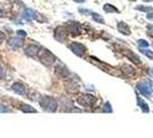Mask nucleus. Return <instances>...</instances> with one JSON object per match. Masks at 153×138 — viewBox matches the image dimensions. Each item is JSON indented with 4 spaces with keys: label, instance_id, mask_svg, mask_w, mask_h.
I'll return each instance as SVG.
<instances>
[{
    "label": "nucleus",
    "instance_id": "b1692460",
    "mask_svg": "<svg viewBox=\"0 0 153 138\" xmlns=\"http://www.w3.org/2000/svg\"><path fill=\"white\" fill-rule=\"evenodd\" d=\"M102 111L104 112H107V113H112V107H111V104L109 102H106L105 105H104V107H102Z\"/></svg>",
    "mask_w": 153,
    "mask_h": 138
},
{
    "label": "nucleus",
    "instance_id": "c85d7f7f",
    "mask_svg": "<svg viewBox=\"0 0 153 138\" xmlns=\"http://www.w3.org/2000/svg\"><path fill=\"white\" fill-rule=\"evenodd\" d=\"M146 17H147V20H150V21H153V12H150V13L146 15Z\"/></svg>",
    "mask_w": 153,
    "mask_h": 138
},
{
    "label": "nucleus",
    "instance_id": "f257e3e1",
    "mask_svg": "<svg viewBox=\"0 0 153 138\" xmlns=\"http://www.w3.org/2000/svg\"><path fill=\"white\" fill-rule=\"evenodd\" d=\"M136 89L137 91L145 96L146 98H151L152 96V92H153V82L151 79L146 78V79H142L137 85H136Z\"/></svg>",
    "mask_w": 153,
    "mask_h": 138
},
{
    "label": "nucleus",
    "instance_id": "4468645a",
    "mask_svg": "<svg viewBox=\"0 0 153 138\" xmlns=\"http://www.w3.org/2000/svg\"><path fill=\"white\" fill-rule=\"evenodd\" d=\"M8 46H10L12 48H19V47H21L23 45V42L21 38H19V37H12V38L8 40Z\"/></svg>",
    "mask_w": 153,
    "mask_h": 138
},
{
    "label": "nucleus",
    "instance_id": "ddd939ff",
    "mask_svg": "<svg viewBox=\"0 0 153 138\" xmlns=\"http://www.w3.org/2000/svg\"><path fill=\"white\" fill-rule=\"evenodd\" d=\"M117 31H119V32H121L122 35H126V36H130L131 35V31H130L129 25H128V24H126L124 22H122V21L117 23Z\"/></svg>",
    "mask_w": 153,
    "mask_h": 138
},
{
    "label": "nucleus",
    "instance_id": "6ab92c4d",
    "mask_svg": "<svg viewBox=\"0 0 153 138\" xmlns=\"http://www.w3.org/2000/svg\"><path fill=\"white\" fill-rule=\"evenodd\" d=\"M20 109H21L22 112H24V113H36V109L32 107V106H30V105H27V104L21 105V106H20Z\"/></svg>",
    "mask_w": 153,
    "mask_h": 138
},
{
    "label": "nucleus",
    "instance_id": "a211bd4d",
    "mask_svg": "<svg viewBox=\"0 0 153 138\" xmlns=\"http://www.w3.org/2000/svg\"><path fill=\"white\" fill-rule=\"evenodd\" d=\"M104 10L107 13V14H111V13H119V9L113 6L112 4H106L104 5Z\"/></svg>",
    "mask_w": 153,
    "mask_h": 138
},
{
    "label": "nucleus",
    "instance_id": "f3484780",
    "mask_svg": "<svg viewBox=\"0 0 153 138\" xmlns=\"http://www.w3.org/2000/svg\"><path fill=\"white\" fill-rule=\"evenodd\" d=\"M121 70H122L127 76H131V75L135 74V68L129 66V65H122V66H121Z\"/></svg>",
    "mask_w": 153,
    "mask_h": 138
},
{
    "label": "nucleus",
    "instance_id": "5701e85b",
    "mask_svg": "<svg viewBox=\"0 0 153 138\" xmlns=\"http://www.w3.org/2000/svg\"><path fill=\"white\" fill-rule=\"evenodd\" d=\"M137 10H140V12H146V13H150L152 10V7H145V6H138L136 7Z\"/></svg>",
    "mask_w": 153,
    "mask_h": 138
},
{
    "label": "nucleus",
    "instance_id": "dca6fc26",
    "mask_svg": "<svg viewBox=\"0 0 153 138\" xmlns=\"http://www.w3.org/2000/svg\"><path fill=\"white\" fill-rule=\"evenodd\" d=\"M137 105L139 106V108L142 109V112H144V113H149V112H150V108L147 106V104H146L145 101L142 99L139 96H137Z\"/></svg>",
    "mask_w": 153,
    "mask_h": 138
},
{
    "label": "nucleus",
    "instance_id": "393cba45",
    "mask_svg": "<svg viewBox=\"0 0 153 138\" xmlns=\"http://www.w3.org/2000/svg\"><path fill=\"white\" fill-rule=\"evenodd\" d=\"M137 43L138 45H139V47H149V43L146 40H144V39H139Z\"/></svg>",
    "mask_w": 153,
    "mask_h": 138
},
{
    "label": "nucleus",
    "instance_id": "412c9836",
    "mask_svg": "<svg viewBox=\"0 0 153 138\" xmlns=\"http://www.w3.org/2000/svg\"><path fill=\"white\" fill-rule=\"evenodd\" d=\"M91 16H92V19H93V21H96V22H98V23H101V24H105V20H104L102 16H100L99 14L92 12Z\"/></svg>",
    "mask_w": 153,
    "mask_h": 138
},
{
    "label": "nucleus",
    "instance_id": "f704fd0d",
    "mask_svg": "<svg viewBox=\"0 0 153 138\" xmlns=\"http://www.w3.org/2000/svg\"><path fill=\"white\" fill-rule=\"evenodd\" d=\"M2 14H4V13H2V10H1V9H0V17H1V16H2Z\"/></svg>",
    "mask_w": 153,
    "mask_h": 138
},
{
    "label": "nucleus",
    "instance_id": "6e6552de",
    "mask_svg": "<svg viewBox=\"0 0 153 138\" xmlns=\"http://www.w3.org/2000/svg\"><path fill=\"white\" fill-rule=\"evenodd\" d=\"M69 48L71 50L73 53L78 55V56H83L85 53V51H86V48H85L82 44H79V43H71V44L69 45Z\"/></svg>",
    "mask_w": 153,
    "mask_h": 138
},
{
    "label": "nucleus",
    "instance_id": "aec40b11",
    "mask_svg": "<svg viewBox=\"0 0 153 138\" xmlns=\"http://www.w3.org/2000/svg\"><path fill=\"white\" fill-rule=\"evenodd\" d=\"M139 51L144 54V55H146L147 58H150V59H152L153 60V51L147 50V47H139Z\"/></svg>",
    "mask_w": 153,
    "mask_h": 138
},
{
    "label": "nucleus",
    "instance_id": "2eb2a0df",
    "mask_svg": "<svg viewBox=\"0 0 153 138\" xmlns=\"http://www.w3.org/2000/svg\"><path fill=\"white\" fill-rule=\"evenodd\" d=\"M123 54L129 59V60H131L132 62H135V63H137V65H139L140 63V60H139V58H138L137 55L135 53H132L131 51H129V50H126V51H123Z\"/></svg>",
    "mask_w": 153,
    "mask_h": 138
},
{
    "label": "nucleus",
    "instance_id": "cd10ccee",
    "mask_svg": "<svg viewBox=\"0 0 153 138\" xmlns=\"http://www.w3.org/2000/svg\"><path fill=\"white\" fill-rule=\"evenodd\" d=\"M6 112H9V108L6 107L5 105H0V113H6Z\"/></svg>",
    "mask_w": 153,
    "mask_h": 138
},
{
    "label": "nucleus",
    "instance_id": "bb28decb",
    "mask_svg": "<svg viewBox=\"0 0 153 138\" xmlns=\"http://www.w3.org/2000/svg\"><path fill=\"white\" fill-rule=\"evenodd\" d=\"M16 35H17L19 37H25V36H27V32L24 30H17L16 31Z\"/></svg>",
    "mask_w": 153,
    "mask_h": 138
},
{
    "label": "nucleus",
    "instance_id": "f8f14e48",
    "mask_svg": "<svg viewBox=\"0 0 153 138\" xmlns=\"http://www.w3.org/2000/svg\"><path fill=\"white\" fill-rule=\"evenodd\" d=\"M66 88H67V90L69 92H71V93H76L78 92L79 90V85L77 83L76 81H74V79H69L66 82Z\"/></svg>",
    "mask_w": 153,
    "mask_h": 138
},
{
    "label": "nucleus",
    "instance_id": "9d476101",
    "mask_svg": "<svg viewBox=\"0 0 153 138\" xmlns=\"http://www.w3.org/2000/svg\"><path fill=\"white\" fill-rule=\"evenodd\" d=\"M12 90L17 93V94H20V96H27V86L22 83H14V84L12 85Z\"/></svg>",
    "mask_w": 153,
    "mask_h": 138
},
{
    "label": "nucleus",
    "instance_id": "4be33fe9",
    "mask_svg": "<svg viewBox=\"0 0 153 138\" xmlns=\"http://www.w3.org/2000/svg\"><path fill=\"white\" fill-rule=\"evenodd\" d=\"M78 12L83 15H91L92 14V10L90 9H86V8H78Z\"/></svg>",
    "mask_w": 153,
    "mask_h": 138
},
{
    "label": "nucleus",
    "instance_id": "39448f33",
    "mask_svg": "<svg viewBox=\"0 0 153 138\" xmlns=\"http://www.w3.org/2000/svg\"><path fill=\"white\" fill-rule=\"evenodd\" d=\"M54 74H55V76L59 77V78H67V77L70 76L69 69L67 68L65 65H62V63H59V65L55 66V68H54Z\"/></svg>",
    "mask_w": 153,
    "mask_h": 138
},
{
    "label": "nucleus",
    "instance_id": "a878e982",
    "mask_svg": "<svg viewBox=\"0 0 153 138\" xmlns=\"http://www.w3.org/2000/svg\"><path fill=\"white\" fill-rule=\"evenodd\" d=\"M147 33H149L151 37H153V24H149V25H147Z\"/></svg>",
    "mask_w": 153,
    "mask_h": 138
},
{
    "label": "nucleus",
    "instance_id": "20e7f679",
    "mask_svg": "<svg viewBox=\"0 0 153 138\" xmlns=\"http://www.w3.org/2000/svg\"><path fill=\"white\" fill-rule=\"evenodd\" d=\"M77 102L83 107H91L92 104L94 102V97L91 94H88V93H83V94L78 96Z\"/></svg>",
    "mask_w": 153,
    "mask_h": 138
},
{
    "label": "nucleus",
    "instance_id": "9b49d317",
    "mask_svg": "<svg viewBox=\"0 0 153 138\" xmlns=\"http://www.w3.org/2000/svg\"><path fill=\"white\" fill-rule=\"evenodd\" d=\"M68 32L71 33V35H78L82 32V29H81V25L79 23L77 22H69L68 24Z\"/></svg>",
    "mask_w": 153,
    "mask_h": 138
},
{
    "label": "nucleus",
    "instance_id": "1a4fd4ad",
    "mask_svg": "<svg viewBox=\"0 0 153 138\" xmlns=\"http://www.w3.org/2000/svg\"><path fill=\"white\" fill-rule=\"evenodd\" d=\"M39 50H40V47L38 45H28L25 47V50H24V52L25 54L28 55V56H31V58H35V56H37L38 55V52Z\"/></svg>",
    "mask_w": 153,
    "mask_h": 138
},
{
    "label": "nucleus",
    "instance_id": "c756f323",
    "mask_svg": "<svg viewBox=\"0 0 153 138\" xmlns=\"http://www.w3.org/2000/svg\"><path fill=\"white\" fill-rule=\"evenodd\" d=\"M5 40V33L2 31H0V43H2Z\"/></svg>",
    "mask_w": 153,
    "mask_h": 138
},
{
    "label": "nucleus",
    "instance_id": "0eeeda50",
    "mask_svg": "<svg viewBox=\"0 0 153 138\" xmlns=\"http://www.w3.org/2000/svg\"><path fill=\"white\" fill-rule=\"evenodd\" d=\"M22 17L25 21H33V20L38 19V13L35 9H32V8H25L23 10Z\"/></svg>",
    "mask_w": 153,
    "mask_h": 138
},
{
    "label": "nucleus",
    "instance_id": "7ed1b4c3",
    "mask_svg": "<svg viewBox=\"0 0 153 138\" xmlns=\"http://www.w3.org/2000/svg\"><path fill=\"white\" fill-rule=\"evenodd\" d=\"M40 107L46 112H55L58 108V102L52 97H44L40 99Z\"/></svg>",
    "mask_w": 153,
    "mask_h": 138
},
{
    "label": "nucleus",
    "instance_id": "7c9ffc66",
    "mask_svg": "<svg viewBox=\"0 0 153 138\" xmlns=\"http://www.w3.org/2000/svg\"><path fill=\"white\" fill-rule=\"evenodd\" d=\"M2 76H4V68L0 66V78H1Z\"/></svg>",
    "mask_w": 153,
    "mask_h": 138
},
{
    "label": "nucleus",
    "instance_id": "473e14b6",
    "mask_svg": "<svg viewBox=\"0 0 153 138\" xmlns=\"http://www.w3.org/2000/svg\"><path fill=\"white\" fill-rule=\"evenodd\" d=\"M74 1H75V2H77V4H78V2H79V4H83V2H85L86 0H74Z\"/></svg>",
    "mask_w": 153,
    "mask_h": 138
},
{
    "label": "nucleus",
    "instance_id": "72a5a7b5",
    "mask_svg": "<svg viewBox=\"0 0 153 138\" xmlns=\"http://www.w3.org/2000/svg\"><path fill=\"white\" fill-rule=\"evenodd\" d=\"M144 2H151V1H153V0H143Z\"/></svg>",
    "mask_w": 153,
    "mask_h": 138
},
{
    "label": "nucleus",
    "instance_id": "423d86ee",
    "mask_svg": "<svg viewBox=\"0 0 153 138\" xmlns=\"http://www.w3.org/2000/svg\"><path fill=\"white\" fill-rule=\"evenodd\" d=\"M68 37V30L65 28V27H58L55 30H54V38L56 39L58 42H65Z\"/></svg>",
    "mask_w": 153,
    "mask_h": 138
},
{
    "label": "nucleus",
    "instance_id": "f03ea898",
    "mask_svg": "<svg viewBox=\"0 0 153 138\" xmlns=\"http://www.w3.org/2000/svg\"><path fill=\"white\" fill-rule=\"evenodd\" d=\"M37 56L39 58L40 62H43L46 66L53 65L54 62H55V60H56L55 55H54L53 53H51V52H50L48 50H46V48H40Z\"/></svg>",
    "mask_w": 153,
    "mask_h": 138
},
{
    "label": "nucleus",
    "instance_id": "2f4dec72",
    "mask_svg": "<svg viewBox=\"0 0 153 138\" xmlns=\"http://www.w3.org/2000/svg\"><path fill=\"white\" fill-rule=\"evenodd\" d=\"M149 74L151 77H153V68H149Z\"/></svg>",
    "mask_w": 153,
    "mask_h": 138
}]
</instances>
